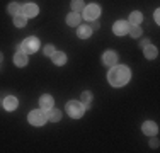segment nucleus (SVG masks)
Wrapping results in <instances>:
<instances>
[{"label":"nucleus","instance_id":"1","mask_svg":"<svg viewBox=\"0 0 160 153\" xmlns=\"http://www.w3.org/2000/svg\"><path fill=\"white\" fill-rule=\"evenodd\" d=\"M129 76H131V73H129V68L126 65H114L108 73V82L112 87H123L129 82Z\"/></svg>","mask_w":160,"mask_h":153},{"label":"nucleus","instance_id":"2","mask_svg":"<svg viewBox=\"0 0 160 153\" xmlns=\"http://www.w3.org/2000/svg\"><path fill=\"white\" fill-rule=\"evenodd\" d=\"M65 109H67L68 116L73 117V119L82 117L83 112H85V107H83V104H82V102H78V101H70V102H67Z\"/></svg>","mask_w":160,"mask_h":153},{"label":"nucleus","instance_id":"3","mask_svg":"<svg viewBox=\"0 0 160 153\" xmlns=\"http://www.w3.org/2000/svg\"><path fill=\"white\" fill-rule=\"evenodd\" d=\"M38 49H39V39H38L36 36H29L22 41V51H24L26 55H32Z\"/></svg>","mask_w":160,"mask_h":153},{"label":"nucleus","instance_id":"4","mask_svg":"<svg viewBox=\"0 0 160 153\" xmlns=\"http://www.w3.org/2000/svg\"><path fill=\"white\" fill-rule=\"evenodd\" d=\"M28 119L32 126H43L44 122L48 121V117H46V112H44L43 109H36V111H31V112H29Z\"/></svg>","mask_w":160,"mask_h":153},{"label":"nucleus","instance_id":"5","mask_svg":"<svg viewBox=\"0 0 160 153\" xmlns=\"http://www.w3.org/2000/svg\"><path fill=\"white\" fill-rule=\"evenodd\" d=\"M99 15H101V7L99 5H96V3L85 5V9H83V17H85L87 21H96V19H99Z\"/></svg>","mask_w":160,"mask_h":153},{"label":"nucleus","instance_id":"6","mask_svg":"<svg viewBox=\"0 0 160 153\" xmlns=\"http://www.w3.org/2000/svg\"><path fill=\"white\" fill-rule=\"evenodd\" d=\"M129 26H131V24H129L128 21H118V22H114L112 31H114L116 36H124V34H128Z\"/></svg>","mask_w":160,"mask_h":153},{"label":"nucleus","instance_id":"7","mask_svg":"<svg viewBox=\"0 0 160 153\" xmlns=\"http://www.w3.org/2000/svg\"><path fill=\"white\" fill-rule=\"evenodd\" d=\"M38 12H39V9H38L36 3H26V5H22V7H21V14H22V15H26L28 19L36 17Z\"/></svg>","mask_w":160,"mask_h":153},{"label":"nucleus","instance_id":"8","mask_svg":"<svg viewBox=\"0 0 160 153\" xmlns=\"http://www.w3.org/2000/svg\"><path fill=\"white\" fill-rule=\"evenodd\" d=\"M116 61H118V55H116V51H111V49H108V51L102 55V63L106 65V67H114L116 65Z\"/></svg>","mask_w":160,"mask_h":153},{"label":"nucleus","instance_id":"9","mask_svg":"<svg viewBox=\"0 0 160 153\" xmlns=\"http://www.w3.org/2000/svg\"><path fill=\"white\" fill-rule=\"evenodd\" d=\"M142 131H143L147 136H155V135L158 133V126L155 124L153 121H145L143 126H142Z\"/></svg>","mask_w":160,"mask_h":153},{"label":"nucleus","instance_id":"10","mask_svg":"<svg viewBox=\"0 0 160 153\" xmlns=\"http://www.w3.org/2000/svg\"><path fill=\"white\" fill-rule=\"evenodd\" d=\"M53 104H55V101H53L51 95H41V99H39V107H41L43 111L51 109Z\"/></svg>","mask_w":160,"mask_h":153},{"label":"nucleus","instance_id":"11","mask_svg":"<svg viewBox=\"0 0 160 153\" xmlns=\"http://www.w3.org/2000/svg\"><path fill=\"white\" fill-rule=\"evenodd\" d=\"M17 99L14 97V95H9V97L3 99V107H5L7 111H16L17 109Z\"/></svg>","mask_w":160,"mask_h":153},{"label":"nucleus","instance_id":"12","mask_svg":"<svg viewBox=\"0 0 160 153\" xmlns=\"http://www.w3.org/2000/svg\"><path fill=\"white\" fill-rule=\"evenodd\" d=\"M143 55H145V58H148V60H153V58H157V55H158V49L155 48V46H152V44H147L143 48Z\"/></svg>","mask_w":160,"mask_h":153},{"label":"nucleus","instance_id":"13","mask_svg":"<svg viewBox=\"0 0 160 153\" xmlns=\"http://www.w3.org/2000/svg\"><path fill=\"white\" fill-rule=\"evenodd\" d=\"M51 60H53V63H55V65L62 67V65L67 63V55H65V53H62V51H55V53L51 55Z\"/></svg>","mask_w":160,"mask_h":153},{"label":"nucleus","instance_id":"14","mask_svg":"<svg viewBox=\"0 0 160 153\" xmlns=\"http://www.w3.org/2000/svg\"><path fill=\"white\" fill-rule=\"evenodd\" d=\"M14 63L17 65V67H26L28 65V55H26L24 51H19L14 55Z\"/></svg>","mask_w":160,"mask_h":153},{"label":"nucleus","instance_id":"15","mask_svg":"<svg viewBox=\"0 0 160 153\" xmlns=\"http://www.w3.org/2000/svg\"><path fill=\"white\" fill-rule=\"evenodd\" d=\"M90 34H92V29H90L89 26H85V24L78 26V29H77V36L80 37V39H87V37H90Z\"/></svg>","mask_w":160,"mask_h":153},{"label":"nucleus","instance_id":"16","mask_svg":"<svg viewBox=\"0 0 160 153\" xmlns=\"http://www.w3.org/2000/svg\"><path fill=\"white\" fill-rule=\"evenodd\" d=\"M92 101H94V95L90 94L89 90L82 92V104L85 109H90V107H92Z\"/></svg>","mask_w":160,"mask_h":153},{"label":"nucleus","instance_id":"17","mask_svg":"<svg viewBox=\"0 0 160 153\" xmlns=\"http://www.w3.org/2000/svg\"><path fill=\"white\" fill-rule=\"evenodd\" d=\"M46 117H48V121H51V122H58L60 119H62V112H60L58 109H48V114H46Z\"/></svg>","mask_w":160,"mask_h":153},{"label":"nucleus","instance_id":"18","mask_svg":"<svg viewBox=\"0 0 160 153\" xmlns=\"http://www.w3.org/2000/svg\"><path fill=\"white\" fill-rule=\"evenodd\" d=\"M67 24H68V26H73V27L80 26V14H77V12L68 14V15H67Z\"/></svg>","mask_w":160,"mask_h":153},{"label":"nucleus","instance_id":"19","mask_svg":"<svg viewBox=\"0 0 160 153\" xmlns=\"http://www.w3.org/2000/svg\"><path fill=\"white\" fill-rule=\"evenodd\" d=\"M143 21V15H142V12H138V10H135V12H131L129 14V24L131 26H140V22Z\"/></svg>","mask_w":160,"mask_h":153},{"label":"nucleus","instance_id":"20","mask_svg":"<svg viewBox=\"0 0 160 153\" xmlns=\"http://www.w3.org/2000/svg\"><path fill=\"white\" fill-rule=\"evenodd\" d=\"M26 24H28V17L26 15H22V14L14 15V26L16 27H24Z\"/></svg>","mask_w":160,"mask_h":153},{"label":"nucleus","instance_id":"21","mask_svg":"<svg viewBox=\"0 0 160 153\" xmlns=\"http://www.w3.org/2000/svg\"><path fill=\"white\" fill-rule=\"evenodd\" d=\"M83 9H85L83 0H72V10H73V12H82Z\"/></svg>","mask_w":160,"mask_h":153},{"label":"nucleus","instance_id":"22","mask_svg":"<svg viewBox=\"0 0 160 153\" xmlns=\"http://www.w3.org/2000/svg\"><path fill=\"white\" fill-rule=\"evenodd\" d=\"M7 12H9L10 15H17V14H21V5L16 2H12V3H9V7H7Z\"/></svg>","mask_w":160,"mask_h":153},{"label":"nucleus","instance_id":"23","mask_svg":"<svg viewBox=\"0 0 160 153\" xmlns=\"http://www.w3.org/2000/svg\"><path fill=\"white\" fill-rule=\"evenodd\" d=\"M129 34H131V37H140L142 36V27H138V26H129Z\"/></svg>","mask_w":160,"mask_h":153},{"label":"nucleus","instance_id":"24","mask_svg":"<svg viewBox=\"0 0 160 153\" xmlns=\"http://www.w3.org/2000/svg\"><path fill=\"white\" fill-rule=\"evenodd\" d=\"M43 53H44L46 56H51L53 53H55V46H51V44H46V46H44V49H43Z\"/></svg>","mask_w":160,"mask_h":153},{"label":"nucleus","instance_id":"25","mask_svg":"<svg viewBox=\"0 0 160 153\" xmlns=\"http://www.w3.org/2000/svg\"><path fill=\"white\" fill-rule=\"evenodd\" d=\"M89 27H90V29L94 31V29H99V27H101V24H99V21H97V19H96V21H92V24H90Z\"/></svg>","mask_w":160,"mask_h":153},{"label":"nucleus","instance_id":"26","mask_svg":"<svg viewBox=\"0 0 160 153\" xmlns=\"http://www.w3.org/2000/svg\"><path fill=\"white\" fill-rule=\"evenodd\" d=\"M150 146L152 148H157L158 146V140H157V138H152V140H150Z\"/></svg>","mask_w":160,"mask_h":153},{"label":"nucleus","instance_id":"27","mask_svg":"<svg viewBox=\"0 0 160 153\" xmlns=\"http://www.w3.org/2000/svg\"><path fill=\"white\" fill-rule=\"evenodd\" d=\"M153 17H155V22H157V24H158V22H160V10L157 9V10H155V14H153Z\"/></svg>","mask_w":160,"mask_h":153},{"label":"nucleus","instance_id":"28","mask_svg":"<svg viewBox=\"0 0 160 153\" xmlns=\"http://www.w3.org/2000/svg\"><path fill=\"white\" fill-rule=\"evenodd\" d=\"M147 44H150V39H143L142 43H140V46H142V48H145Z\"/></svg>","mask_w":160,"mask_h":153},{"label":"nucleus","instance_id":"29","mask_svg":"<svg viewBox=\"0 0 160 153\" xmlns=\"http://www.w3.org/2000/svg\"><path fill=\"white\" fill-rule=\"evenodd\" d=\"M19 51H22V43L21 44H16V53H19Z\"/></svg>","mask_w":160,"mask_h":153},{"label":"nucleus","instance_id":"30","mask_svg":"<svg viewBox=\"0 0 160 153\" xmlns=\"http://www.w3.org/2000/svg\"><path fill=\"white\" fill-rule=\"evenodd\" d=\"M2 60H3V56H2V53H0V63H2Z\"/></svg>","mask_w":160,"mask_h":153}]
</instances>
